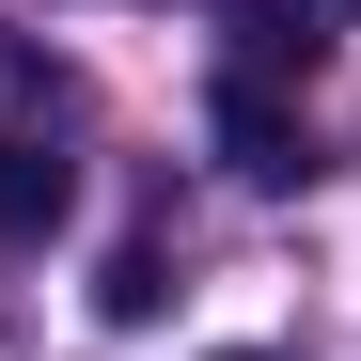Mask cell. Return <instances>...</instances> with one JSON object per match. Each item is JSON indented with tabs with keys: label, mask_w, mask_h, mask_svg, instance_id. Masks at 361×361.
Returning a JSON list of instances; mask_svg holds the SVG:
<instances>
[{
	"label": "cell",
	"mask_w": 361,
	"mask_h": 361,
	"mask_svg": "<svg viewBox=\"0 0 361 361\" xmlns=\"http://www.w3.org/2000/svg\"><path fill=\"white\" fill-rule=\"evenodd\" d=\"M220 157L252 173V189H298V173H314V157H298V110H283V79H252V63L220 79Z\"/></svg>",
	"instance_id": "obj_1"
},
{
	"label": "cell",
	"mask_w": 361,
	"mask_h": 361,
	"mask_svg": "<svg viewBox=\"0 0 361 361\" xmlns=\"http://www.w3.org/2000/svg\"><path fill=\"white\" fill-rule=\"evenodd\" d=\"M63 204H79V173L47 157L32 126H0V252H32V235H63Z\"/></svg>",
	"instance_id": "obj_2"
},
{
	"label": "cell",
	"mask_w": 361,
	"mask_h": 361,
	"mask_svg": "<svg viewBox=\"0 0 361 361\" xmlns=\"http://www.w3.org/2000/svg\"><path fill=\"white\" fill-rule=\"evenodd\" d=\"M157 298H173V267H157V235H126V252H110V283H94V314H110V330H142Z\"/></svg>",
	"instance_id": "obj_4"
},
{
	"label": "cell",
	"mask_w": 361,
	"mask_h": 361,
	"mask_svg": "<svg viewBox=\"0 0 361 361\" xmlns=\"http://www.w3.org/2000/svg\"><path fill=\"white\" fill-rule=\"evenodd\" d=\"M220 361H252V345H220Z\"/></svg>",
	"instance_id": "obj_5"
},
{
	"label": "cell",
	"mask_w": 361,
	"mask_h": 361,
	"mask_svg": "<svg viewBox=\"0 0 361 361\" xmlns=\"http://www.w3.org/2000/svg\"><path fill=\"white\" fill-rule=\"evenodd\" d=\"M345 16H361V0H345Z\"/></svg>",
	"instance_id": "obj_6"
},
{
	"label": "cell",
	"mask_w": 361,
	"mask_h": 361,
	"mask_svg": "<svg viewBox=\"0 0 361 361\" xmlns=\"http://www.w3.org/2000/svg\"><path fill=\"white\" fill-rule=\"evenodd\" d=\"M314 0H235V63H252V79H283V63H314Z\"/></svg>",
	"instance_id": "obj_3"
}]
</instances>
